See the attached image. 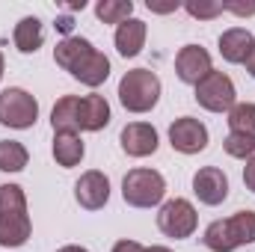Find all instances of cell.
<instances>
[{
    "mask_svg": "<svg viewBox=\"0 0 255 252\" xmlns=\"http://www.w3.org/2000/svg\"><path fill=\"white\" fill-rule=\"evenodd\" d=\"M33 232L27 214V196L18 184L0 187V247H24Z\"/></svg>",
    "mask_w": 255,
    "mask_h": 252,
    "instance_id": "6da1fadb",
    "label": "cell"
},
{
    "mask_svg": "<svg viewBox=\"0 0 255 252\" xmlns=\"http://www.w3.org/2000/svg\"><path fill=\"white\" fill-rule=\"evenodd\" d=\"M202 241L211 252H232L244 244H255V211H238L229 220H214Z\"/></svg>",
    "mask_w": 255,
    "mask_h": 252,
    "instance_id": "7a4b0ae2",
    "label": "cell"
},
{
    "mask_svg": "<svg viewBox=\"0 0 255 252\" xmlns=\"http://www.w3.org/2000/svg\"><path fill=\"white\" fill-rule=\"evenodd\" d=\"M119 101L128 113H148L160 101V77L148 68L125 71L119 80Z\"/></svg>",
    "mask_w": 255,
    "mask_h": 252,
    "instance_id": "3957f363",
    "label": "cell"
},
{
    "mask_svg": "<svg viewBox=\"0 0 255 252\" xmlns=\"http://www.w3.org/2000/svg\"><path fill=\"white\" fill-rule=\"evenodd\" d=\"M166 193V181L157 169H130L122 178V199L130 208H154Z\"/></svg>",
    "mask_w": 255,
    "mask_h": 252,
    "instance_id": "277c9868",
    "label": "cell"
},
{
    "mask_svg": "<svg viewBox=\"0 0 255 252\" xmlns=\"http://www.w3.org/2000/svg\"><path fill=\"white\" fill-rule=\"evenodd\" d=\"M36 119H39V101L27 89L9 86L0 92V125L24 130L36 125Z\"/></svg>",
    "mask_w": 255,
    "mask_h": 252,
    "instance_id": "5b68a950",
    "label": "cell"
},
{
    "mask_svg": "<svg viewBox=\"0 0 255 252\" xmlns=\"http://www.w3.org/2000/svg\"><path fill=\"white\" fill-rule=\"evenodd\" d=\"M196 101H199V107H205L211 113H229L238 104L232 77L226 71H211L205 80L196 83Z\"/></svg>",
    "mask_w": 255,
    "mask_h": 252,
    "instance_id": "8992f818",
    "label": "cell"
},
{
    "mask_svg": "<svg viewBox=\"0 0 255 252\" xmlns=\"http://www.w3.org/2000/svg\"><path fill=\"white\" fill-rule=\"evenodd\" d=\"M199 226V217H196V208H193L187 199H169L163 202L160 214H157V229L166 235V238H175V241H184L190 238Z\"/></svg>",
    "mask_w": 255,
    "mask_h": 252,
    "instance_id": "52a82bcc",
    "label": "cell"
},
{
    "mask_svg": "<svg viewBox=\"0 0 255 252\" xmlns=\"http://www.w3.org/2000/svg\"><path fill=\"white\" fill-rule=\"evenodd\" d=\"M169 145L181 154H199L208 148V127L193 116H181L169 125Z\"/></svg>",
    "mask_w": 255,
    "mask_h": 252,
    "instance_id": "ba28073f",
    "label": "cell"
},
{
    "mask_svg": "<svg viewBox=\"0 0 255 252\" xmlns=\"http://www.w3.org/2000/svg\"><path fill=\"white\" fill-rule=\"evenodd\" d=\"M74 199L86 211H101L110 202V178L104 172H98V169L83 172L77 178V184H74Z\"/></svg>",
    "mask_w": 255,
    "mask_h": 252,
    "instance_id": "9c48e42d",
    "label": "cell"
},
{
    "mask_svg": "<svg viewBox=\"0 0 255 252\" xmlns=\"http://www.w3.org/2000/svg\"><path fill=\"white\" fill-rule=\"evenodd\" d=\"M193 193L202 205H223L229 199V178L223 169L217 166H202L196 175H193Z\"/></svg>",
    "mask_w": 255,
    "mask_h": 252,
    "instance_id": "30bf717a",
    "label": "cell"
},
{
    "mask_svg": "<svg viewBox=\"0 0 255 252\" xmlns=\"http://www.w3.org/2000/svg\"><path fill=\"white\" fill-rule=\"evenodd\" d=\"M211 71H214V65H211V54H208L205 48H199V45H184V48L178 51V57H175V74H178L181 83L196 86V83L205 80Z\"/></svg>",
    "mask_w": 255,
    "mask_h": 252,
    "instance_id": "8fae6325",
    "label": "cell"
},
{
    "mask_svg": "<svg viewBox=\"0 0 255 252\" xmlns=\"http://www.w3.org/2000/svg\"><path fill=\"white\" fill-rule=\"evenodd\" d=\"M119 142H122V151L128 157H148L157 151V130L145 122H130L122 127Z\"/></svg>",
    "mask_w": 255,
    "mask_h": 252,
    "instance_id": "7c38bea8",
    "label": "cell"
},
{
    "mask_svg": "<svg viewBox=\"0 0 255 252\" xmlns=\"http://www.w3.org/2000/svg\"><path fill=\"white\" fill-rule=\"evenodd\" d=\"M68 74H71L74 80L86 83V86H101V83L110 77V60H107L98 48H89L77 63L71 65Z\"/></svg>",
    "mask_w": 255,
    "mask_h": 252,
    "instance_id": "4fadbf2b",
    "label": "cell"
},
{
    "mask_svg": "<svg viewBox=\"0 0 255 252\" xmlns=\"http://www.w3.org/2000/svg\"><path fill=\"white\" fill-rule=\"evenodd\" d=\"M253 48H255V36L250 30H244V27H232V30H226L220 36V54H223L226 63H232V65L247 63Z\"/></svg>",
    "mask_w": 255,
    "mask_h": 252,
    "instance_id": "5bb4252c",
    "label": "cell"
},
{
    "mask_svg": "<svg viewBox=\"0 0 255 252\" xmlns=\"http://www.w3.org/2000/svg\"><path fill=\"white\" fill-rule=\"evenodd\" d=\"M77 125L80 130H101L110 125V104L104 95H83L77 104Z\"/></svg>",
    "mask_w": 255,
    "mask_h": 252,
    "instance_id": "9a60e30c",
    "label": "cell"
},
{
    "mask_svg": "<svg viewBox=\"0 0 255 252\" xmlns=\"http://www.w3.org/2000/svg\"><path fill=\"white\" fill-rule=\"evenodd\" d=\"M145 21H139V18H128L122 21L119 27H116V51L122 54V57H136L139 51H142V45H145Z\"/></svg>",
    "mask_w": 255,
    "mask_h": 252,
    "instance_id": "2e32d148",
    "label": "cell"
},
{
    "mask_svg": "<svg viewBox=\"0 0 255 252\" xmlns=\"http://www.w3.org/2000/svg\"><path fill=\"white\" fill-rule=\"evenodd\" d=\"M12 39H15V48H18L21 54H36V51L42 48V42H45V27H42L39 18L27 15V18H21V21L15 24Z\"/></svg>",
    "mask_w": 255,
    "mask_h": 252,
    "instance_id": "e0dca14e",
    "label": "cell"
},
{
    "mask_svg": "<svg viewBox=\"0 0 255 252\" xmlns=\"http://www.w3.org/2000/svg\"><path fill=\"white\" fill-rule=\"evenodd\" d=\"M77 104L80 98L77 95H63L54 110H51V127L54 133H77L80 125H77Z\"/></svg>",
    "mask_w": 255,
    "mask_h": 252,
    "instance_id": "ac0fdd59",
    "label": "cell"
},
{
    "mask_svg": "<svg viewBox=\"0 0 255 252\" xmlns=\"http://www.w3.org/2000/svg\"><path fill=\"white\" fill-rule=\"evenodd\" d=\"M83 139L77 133H54V160L63 166V169H71L83 160Z\"/></svg>",
    "mask_w": 255,
    "mask_h": 252,
    "instance_id": "d6986e66",
    "label": "cell"
},
{
    "mask_svg": "<svg viewBox=\"0 0 255 252\" xmlns=\"http://www.w3.org/2000/svg\"><path fill=\"white\" fill-rule=\"evenodd\" d=\"M89 48H95L89 39H80V36H65L63 42L54 48V60H57V65L60 68H65V71H71V65L77 63Z\"/></svg>",
    "mask_w": 255,
    "mask_h": 252,
    "instance_id": "ffe728a7",
    "label": "cell"
},
{
    "mask_svg": "<svg viewBox=\"0 0 255 252\" xmlns=\"http://www.w3.org/2000/svg\"><path fill=\"white\" fill-rule=\"evenodd\" d=\"M30 160V151L18 139H0V172H21Z\"/></svg>",
    "mask_w": 255,
    "mask_h": 252,
    "instance_id": "44dd1931",
    "label": "cell"
},
{
    "mask_svg": "<svg viewBox=\"0 0 255 252\" xmlns=\"http://www.w3.org/2000/svg\"><path fill=\"white\" fill-rule=\"evenodd\" d=\"M95 15L104 24H122L133 15V3L130 0H101L95 3Z\"/></svg>",
    "mask_w": 255,
    "mask_h": 252,
    "instance_id": "7402d4cb",
    "label": "cell"
},
{
    "mask_svg": "<svg viewBox=\"0 0 255 252\" xmlns=\"http://www.w3.org/2000/svg\"><path fill=\"white\" fill-rule=\"evenodd\" d=\"M229 127L232 133H255V104L250 101H238L232 110H229Z\"/></svg>",
    "mask_w": 255,
    "mask_h": 252,
    "instance_id": "603a6c76",
    "label": "cell"
},
{
    "mask_svg": "<svg viewBox=\"0 0 255 252\" xmlns=\"http://www.w3.org/2000/svg\"><path fill=\"white\" fill-rule=\"evenodd\" d=\"M223 148L229 157L238 160H253L255 157V133H229L223 139Z\"/></svg>",
    "mask_w": 255,
    "mask_h": 252,
    "instance_id": "cb8c5ba5",
    "label": "cell"
},
{
    "mask_svg": "<svg viewBox=\"0 0 255 252\" xmlns=\"http://www.w3.org/2000/svg\"><path fill=\"white\" fill-rule=\"evenodd\" d=\"M184 9L190 12L193 18H217V15H223V12H226V9H223V3H187Z\"/></svg>",
    "mask_w": 255,
    "mask_h": 252,
    "instance_id": "d4e9b609",
    "label": "cell"
},
{
    "mask_svg": "<svg viewBox=\"0 0 255 252\" xmlns=\"http://www.w3.org/2000/svg\"><path fill=\"white\" fill-rule=\"evenodd\" d=\"M223 9L235 15H255V3H223Z\"/></svg>",
    "mask_w": 255,
    "mask_h": 252,
    "instance_id": "484cf974",
    "label": "cell"
},
{
    "mask_svg": "<svg viewBox=\"0 0 255 252\" xmlns=\"http://www.w3.org/2000/svg\"><path fill=\"white\" fill-rule=\"evenodd\" d=\"M244 184H247V190L255 193V157L247 160V166H244Z\"/></svg>",
    "mask_w": 255,
    "mask_h": 252,
    "instance_id": "4316f807",
    "label": "cell"
},
{
    "mask_svg": "<svg viewBox=\"0 0 255 252\" xmlns=\"http://www.w3.org/2000/svg\"><path fill=\"white\" fill-rule=\"evenodd\" d=\"M113 252H145V247L136 244V241H119V244L113 247Z\"/></svg>",
    "mask_w": 255,
    "mask_h": 252,
    "instance_id": "83f0119b",
    "label": "cell"
},
{
    "mask_svg": "<svg viewBox=\"0 0 255 252\" xmlns=\"http://www.w3.org/2000/svg\"><path fill=\"white\" fill-rule=\"evenodd\" d=\"M57 27H60V30H63V33H71V27H74V24H71V18H63V21H60V24H57Z\"/></svg>",
    "mask_w": 255,
    "mask_h": 252,
    "instance_id": "f1b7e54d",
    "label": "cell"
},
{
    "mask_svg": "<svg viewBox=\"0 0 255 252\" xmlns=\"http://www.w3.org/2000/svg\"><path fill=\"white\" fill-rule=\"evenodd\" d=\"M247 71L255 77V48H253V54H250V60H247Z\"/></svg>",
    "mask_w": 255,
    "mask_h": 252,
    "instance_id": "f546056e",
    "label": "cell"
},
{
    "mask_svg": "<svg viewBox=\"0 0 255 252\" xmlns=\"http://www.w3.org/2000/svg\"><path fill=\"white\" fill-rule=\"evenodd\" d=\"M57 252H89V250H86V247H74V244H71V247H63V250H57Z\"/></svg>",
    "mask_w": 255,
    "mask_h": 252,
    "instance_id": "4dcf8cb0",
    "label": "cell"
},
{
    "mask_svg": "<svg viewBox=\"0 0 255 252\" xmlns=\"http://www.w3.org/2000/svg\"><path fill=\"white\" fill-rule=\"evenodd\" d=\"M145 252H172V250H169V247H148Z\"/></svg>",
    "mask_w": 255,
    "mask_h": 252,
    "instance_id": "1f68e13d",
    "label": "cell"
},
{
    "mask_svg": "<svg viewBox=\"0 0 255 252\" xmlns=\"http://www.w3.org/2000/svg\"><path fill=\"white\" fill-rule=\"evenodd\" d=\"M3 71H6V63H3V54H0V80H3Z\"/></svg>",
    "mask_w": 255,
    "mask_h": 252,
    "instance_id": "d6a6232c",
    "label": "cell"
}]
</instances>
